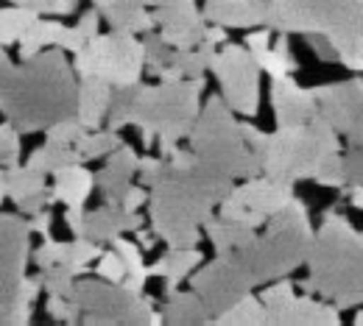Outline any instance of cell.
<instances>
[{"instance_id":"obj_35","label":"cell","mask_w":363,"mask_h":326,"mask_svg":"<svg viewBox=\"0 0 363 326\" xmlns=\"http://www.w3.org/2000/svg\"><path fill=\"white\" fill-rule=\"evenodd\" d=\"M140 84H143V81H140ZM140 84H129V87H115V95H112V106H109V115H106V123H109V129L121 132V129L132 126Z\"/></svg>"},{"instance_id":"obj_6","label":"cell","mask_w":363,"mask_h":326,"mask_svg":"<svg viewBox=\"0 0 363 326\" xmlns=\"http://www.w3.org/2000/svg\"><path fill=\"white\" fill-rule=\"evenodd\" d=\"M238 112L224 100V95L207 98L201 115L190 132V151L210 168L227 173L232 179H252L263 173L260 153L243 137V123Z\"/></svg>"},{"instance_id":"obj_53","label":"cell","mask_w":363,"mask_h":326,"mask_svg":"<svg viewBox=\"0 0 363 326\" xmlns=\"http://www.w3.org/2000/svg\"><path fill=\"white\" fill-rule=\"evenodd\" d=\"M9 198V168H0V206Z\"/></svg>"},{"instance_id":"obj_39","label":"cell","mask_w":363,"mask_h":326,"mask_svg":"<svg viewBox=\"0 0 363 326\" xmlns=\"http://www.w3.org/2000/svg\"><path fill=\"white\" fill-rule=\"evenodd\" d=\"M76 274L67 271L65 265H50V268H40V281L48 293H56V296H67L73 293V284H76Z\"/></svg>"},{"instance_id":"obj_49","label":"cell","mask_w":363,"mask_h":326,"mask_svg":"<svg viewBox=\"0 0 363 326\" xmlns=\"http://www.w3.org/2000/svg\"><path fill=\"white\" fill-rule=\"evenodd\" d=\"M28 223H31V229H34V234H43V237H48L50 234V223H53V215H50V209H40L37 215H31L28 218Z\"/></svg>"},{"instance_id":"obj_5","label":"cell","mask_w":363,"mask_h":326,"mask_svg":"<svg viewBox=\"0 0 363 326\" xmlns=\"http://www.w3.org/2000/svg\"><path fill=\"white\" fill-rule=\"evenodd\" d=\"M316 229L311 223L308 204L296 195L269 218L266 232L257 234L246 248H240V260L249 268L257 284L285 279L296 268L308 265Z\"/></svg>"},{"instance_id":"obj_38","label":"cell","mask_w":363,"mask_h":326,"mask_svg":"<svg viewBox=\"0 0 363 326\" xmlns=\"http://www.w3.org/2000/svg\"><path fill=\"white\" fill-rule=\"evenodd\" d=\"M20 129L9 120L0 123V168H14L20 165V153H23V142H20Z\"/></svg>"},{"instance_id":"obj_10","label":"cell","mask_w":363,"mask_h":326,"mask_svg":"<svg viewBox=\"0 0 363 326\" xmlns=\"http://www.w3.org/2000/svg\"><path fill=\"white\" fill-rule=\"evenodd\" d=\"M73 67L82 76H98L112 87H129L143 81L145 47L137 34L109 31L92 37L79 53H73Z\"/></svg>"},{"instance_id":"obj_54","label":"cell","mask_w":363,"mask_h":326,"mask_svg":"<svg viewBox=\"0 0 363 326\" xmlns=\"http://www.w3.org/2000/svg\"><path fill=\"white\" fill-rule=\"evenodd\" d=\"M355 326H363V313H358V315H355Z\"/></svg>"},{"instance_id":"obj_2","label":"cell","mask_w":363,"mask_h":326,"mask_svg":"<svg viewBox=\"0 0 363 326\" xmlns=\"http://www.w3.org/2000/svg\"><path fill=\"white\" fill-rule=\"evenodd\" d=\"M62 47H45L23 64L0 62V115L23 134L79 117V73Z\"/></svg>"},{"instance_id":"obj_25","label":"cell","mask_w":363,"mask_h":326,"mask_svg":"<svg viewBox=\"0 0 363 326\" xmlns=\"http://www.w3.org/2000/svg\"><path fill=\"white\" fill-rule=\"evenodd\" d=\"M204 262V254L196 248V245H187V248H168L151 268L148 274L151 276H160L165 281V296L179 290V284L184 279H190V274Z\"/></svg>"},{"instance_id":"obj_20","label":"cell","mask_w":363,"mask_h":326,"mask_svg":"<svg viewBox=\"0 0 363 326\" xmlns=\"http://www.w3.org/2000/svg\"><path fill=\"white\" fill-rule=\"evenodd\" d=\"M143 223H145V218L140 212L123 209V204H104L98 209L84 212V232H82V237L104 245V243H112L121 234L143 229Z\"/></svg>"},{"instance_id":"obj_17","label":"cell","mask_w":363,"mask_h":326,"mask_svg":"<svg viewBox=\"0 0 363 326\" xmlns=\"http://www.w3.org/2000/svg\"><path fill=\"white\" fill-rule=\"evenodd\" d=\"M272 109L277 129L305 126L318 117V98L313 90L299 87L291 76L272 78Z\"/></svg>"},{"instance_id":"obj_26","label":"cell","mask_w":363,"mask_h":326,"mask_svg":"<svg viewBox=\"0 0 363 326\" xmlns=\"http://www.w3.org/2000/svg\"><path fill=\"white\" fill-rule=\"evenodd\" d=\"M162 318L165 324L174 326H196V324H210L213 313L204 304V298L196 290H174L165 296L162 304Z\"/></svg>"},{"instance_id":"obj_30","label":"cell","mask_w":363,"mask_h":326,"mask_svg":"<svg viewBox=\"0 0 363 326\" xmlns=\"http://www.w3.org/2000/svg\"><path fill=\"white\" fill-rule=\"evenodd\" d=\"M263 304H266V313H269V324L272 326H288L291 324V313H294V304H296V293H294V281L277 279L269 281V287L260 293Z\"/></svg>"},{"instance_id":"obj_48","label":"cell","mask_w":363,"mask_h":326,"mask_svg":"<svg viewBox=\"0 0 363 326\" xmlns=\"http://www.w3.org/2000/svg\"><path fill=\"white\" fill-rule=\"evenodd\" d=\"M65 223L73 237H82L84 232V206H65Z\"/></svg>"},{"instance_id":"obj_16","label":"cell","mask_w":363,"mask_h":326,"mask_svg":"<svg viewBox=\"0 0 363 326\" xmlns=\"http://www.w3.org/2000/svg\"><path fill=\"white\" fill-rule=\"evenodd\" d=\"M154 20L160 25V37L179 50L201 45L207 37V17L196 6V0H174V3L157 6Z\"/></svg>"},{"instance_id":"obj_14","label":"cell","mask_w":363,"mask_h":326,"mask_svg":"<svg viewBox=\"0 0 363 326\" xmlns=\"http://www.w3.org/2000/svg\"><path fill=\"white\" fill-rule=\"evenodd\" d=\"M291 198H294V185L260 173V176L246 179L243 185L232 187L227 198L218 204V215L246 223L252 229H260Z\"/></svg>"},{"instance_id":"obj_32","label":"cell","mask_w":363,"mask_h":326,"mask_svg":"<svg viewBox=\"0 0 363 326\" xmlns=\"http://www.w3.org/2000/svg\"><path fill=\"white\" fill-rule=\"evenodd\" d=\"M257 64L263 67V73H269L272 78H282V76H291L296 73V56L291 53V45H288V34H279V40L274 42L272 47L266 50H257L255 53Z\"/></svg>"},{"instance_id":"obj_18","label":"cell","mask_w":363,"mask_h":326,"mask_svg":"<svg viewBox=\"0 0 363 326\" xmlns=\"http://www.w3.org/2000/svg\"><path fill=\"white\" fill-rule=\"evenodd\" d=\"M140 170V156L129 142H121L104 162V168L95 173L98 190L104 192L106 204H121L129 187L135 185V176Z\"/></svg>"},{"instance_id":"obj_28","label":"cell","mask_w":363,"mask_h":326,"mask_svg":"<svg viewBox=\"0 0 363 326\" xmlns=\"http://www.w3.org/2000/svg\"><path fill=\"white\" fill-rule=\"evenodd\" d=\"M204 234L210 237V243L216 245L218 254H227V251H240V248H246V245L257 237V229L218 215V218H210V221L204 223Z\"/></svg>"},{"instance_id":"obj_11","label":"cell","mask_w":363,"mask_h":326,"mask_svg":"<svg viewBox=\"0 0 363 326\" xmlns=\"http://www.w3.org/2000/svg\"><path fill=\"white\" fill-rule=\"evenodd\" d=\"M311 34H324L347 70L363 73V0H296Z\"/></svg>"},{"instance_id":"obj_55","label":"cell","mask_w":363,"mask_h":326,"mask_svg":"<svg viewBox=\"0 0 363 326\" xmlns=\"http://www.w3.org/2000/svg\"><path fill=\"white\" fill-rule=\"evenodd\" d=\"M6 59H9V56H6V47L0 45V62H6Z\"/></svg>"},{"instance_id":"obj_19","label":"cell","mask_w":363,"mask_h":326,"mask_svg":"<svg viewBox=\"0 0 363 326\" xmlns=\"http://www.w3.org/2000/svg\"><path fill=\"white\" fill-rule=\"evenodd\" d=\"M48 176L45 170L34 168V165H14L9 168V198L17 204V209L23 215H37L40 209L50 206V190H48Z\"/></svg>"},{"instance_id":"obj_12","label":"cell","mask_w":363,"mask_h":326,"mask_svg":"<svg viewBox=\"0 0 363 326\" xmlns=\"http://www.w3.org/2000/svg\"><path fill=\"white\" fill-rule=\"evenodd\" d=\"M213 76L221 87V95L240 117H255L260 112V76L255 53L246 45H224L213 59Z\"/></svg>"},{"instance_id":"obj_31","label":"cell","mask_w":363,"mask_h":326,"mask_svg":"<svg viewBox=\"0 0 363 326\" xmlns=\"http://www.w3.org/2000/svg\"><path fill=\"white\" fill-rule=\"evenodd\" d=\"M213 324H218V326H266L269 324V313H266L263 298H257V296L249 293L246 298H240L238 304H232L227 313L216 315Z\"/></svg>"},{"instance_id":"obj_15","label":"cell","mask_w":363,"mask_h":326,"mask_svg":"<svg viewBox=\"0 0 363 326\" xmlns=\"http://www.w3.org/2000/svg\"><path fill=\"white\" fill-rule=\"evenodd\" d=\"M313 93L321 117L350 142H363V78L324 84Z\"/></svg>"},{"instance_id":"obj_9","label":"cell","mask_w":363,"mask_h":326,"mask_svg":"<svg viewBox=\"0 0 363 326\" xmlns=\"http://www.w3.org/2000/svg\"><path fill=\"white\" fill-rule=\"evenodd\" d=\"M70 298L82 310V324L90 326H143L165 324L162 313L154 310V301L145 293H132L123 284L106 279H76Z\"/></svg>"},{"instance_id":"obj_40","label":"cell","mask_w":363,"mask_h":326,"mask_svg":"<svg viewBox=\"0 0 363 326\" xmlns=\"http://www.w3.org/2000/svg\"><path fill=\"white\" fill-rule=\"evenodd\" d=\"M101 279L106 281H115V284H123V279L129 276V268H126V262H123V257L112 248V251H104L98 260H95V268H92Z\"/></svg>"},{"instance_id":"obj_36","label":"cell","mask_w":363,"mask_h":326,"mask_svg":"<svg viewBox=\"0 0 363 326\" xmlns=\"http://www.w3.org/2000/svg\"><path fill=\"white\" fill-rule=\"evenodd\" d=\"M143 47H145V70H148L151 76H157V78H160V76L171 67L177 47L168 45V42H165L160 34H154V31L143 34Z\"/></svg>"},{"instance_id":"obj_13","label":"cell","mask_w":363,"mask_h":326,"mask_svg":"<svg viewBox=\"0 0 363 326\" xmlns=\"http://www.w3.org/2000/svg\"><path fill=\"white\" fill-rule=\"evenodd\" d=\"M255 287H257V281L249 274V268L243 265L238 251L218 254L213 262H207L204 268L190 274V290H196L204 298L213 318L227 313L240 298H246Z\"/></svg>"},{"instance_id":"obj_3","label":"cell","mask_w":363,"mask_h":326,"mask_svg":"<svg viewBox=\"0 0 363 326\" xmlns=\"http://www.w3.org/2000/svg\"><path fill=\"white\" fill-rule=\"evenodd\" d=\"M305 293L321 296L341 310L363 304V232H358L347 215L327 209L313 237L308 257Z\"/></svg>"},{"instance_id":"obj_22","label":"cell","mask_w":363,"mask_h":326,"mask_svg":"<svg viewBox=\"0 0 363 326\" xmlns=\"http://www.w3.org/2000/svg\"><path fill=\"white\" fill-rule=\"evenodd\" d=\"M272 0H204L201 11L207 23L224 28H255L266 25Z\"/></svg>"},{"instance_id":"obj_41","label":"cell","mask_w":363,"mask_h":326,"mask_svg":"<svg viewBox=\"0 0 363 326\" xmlns=\"http://www.w3.org/2000/svg\"><path fill=\"white\" fill-rule=\"evenodd\" d=\"M313 182L321 187H330V190H344V187H347V176H344V153H341V151L333 153V156L318 168V173Z\"/></svg>"},{"instance_id":"obj_44","label":"cell","mask_w":363,"mask_h":326,"mask_svg":"<svg viewBox=\"0 0 363 326\" xmlns=\"http://www.w3.org/2000/svg\"><path fill=\"white\" fill-rule=\"evenodd\" d=\"M344 176L347 187L363 185V142H350V148L344 151Z\"/></svg>"},{"instance_id":"obj_47","label":"cell","mask_w":363,"mask_h":326,"mask_svg":"<svg viewBox=\"0 0 363 326\" xmlns=\"http://www.w3.org/2000/svg\"><path fill=\"white\" fill-rule=\"evenodd\" d=\"M243 45L249 47L252 53L272 47V28L266 25V28H260V31H249V34H246V40H243Z\"/></svg>"},{"instance_id":"obj_27","label":"cell","mask_w":363,"mask_h":326,"mask_svg":"<svg viewBox=\"0 0 363 326\" xmlns=\"http://www.w3.org/2000/svg\"><path fill=\"white\" fill-rule=\"evenodd\" d=\"M288 326H341V307L327 298L318 301L313 293H302L296 296Z\"/></svg>"},{"instance_id":"obj_23","label":"cell","mask_w":363,"mask_h":326,"mask_svg":"<svg viewBox=\"0 0 363 326\" xmlns=\"http://www.w3.org/2000/svg\"><path fill=\"white\" fill-rule=\"evenodd\" d=\"M95 187H98L95 173L84 168V162L67 165V168H59V170L53 173L50 201H53V204H65V206H84V204L90 201Z\"/></svg>"},{"instance_id":"obj_24","label":"cell","mask_w":363,"mask_h":326,"mask_svg":"<svg viewBox=\"0 0 363 326\" xmlns=\"http://www.w3.org/2000/svg\"><path fill=\"white\" fill-rule=\"evenodd\" d=\"M115 87L98 76L79 78V120L84 129H101V123L109 115Z\"/></svg>"},{"instance_id":"obj_52","label":"cell","mask_w":363,"mask_h":326,"mask_svg":"<svg viewBox=\"0 0 363 326\" xmlns=\"http://www.w3.org/2000/svg\"><path fill=\"white\" fill-rule=\"evenodd\" d=\"M347 195H350V204H352L355 209H363V185L347 187Z\"/></svg>"},{"instance_id":"obj_37","label":"cell","mask_w":363,"mask_h":326,"mask_svg":"<svg viewBox=\"0 0 363 326\" xmlns=\"http://www.w3.org/2000/svg\"><path fill=\"white\" fill-rule=\"evenodd\" d=\"M112 248L123 257V262H126V268H129V276L143 279V281L151 279V274H148V268H145V262H143V245H140V243H132V240H126V237L121 234V237L112 240Z\"/></svg>"},{"instance_id":"obj_29","label":"cell","mask_w":363,"mask_h":326,"mask_svg":"<svg viewBox=\"0 0 363 326\" xmlns=\"http://www.w3.org/2000/svg\"><path fill=\"white\" fill-rule=\"evenodd\" d=\"M65 31H67V25L59 23L56 17H40V20L23 34V40L17 42V45H20V59L26 62V59H34L37 53H43L45 47H59L62 45Z\"/></svg>"},{"instance_id":"obj_1","label":"cell","mask_w":363,"mask_h":326,"mask_svg":"<svg viewBox=\"0 0 363 326\" xmlns=\"http://www.w3.org/2000/svg\"><path fill=\"white\" fill-rule=\"evenodd\" d=\"M232 187V176L201 162L190 148H177L148 187V223L168 248L199 245L201 226Z\"/></svg>"},{"instance_id":"obj_50","label":"cell","mask_w":363,"mask_h":326,"mask_svg":"<svg viewBox=\"0 0 363 326\" xmlns=\"http://www.w3.org/2000/svg\"><path fill=\"white\" fill-rule=\"evenodd\" d=\"M207 42H213V45H227V28L224 25H207V37H204Z\"/></svg>"},{"instance_id":"obj_34","label":"cell","mask_w":363,"mask_h":326,"mask_svg":"<svg viewBox=\"0 0 363 326\" xmlns=\"http://www.w3.org/2000/svg\"><path fill=\"white\" fill-rule=\"evenodd\" d=\"M121 137H118V132L115 129H87L79 142H76V151H79V159L82 162H92V159H106L118 145H121Z\"/></svg>"},{"instance_id":"obj_42","label":"cell","mask_w":363,"mask_h":326,"mask_svg":"<svg viewBox=\"0 0 363 326\" xmlns=\"http://www.w3.org/2000/svg\"><path fill=\"white\" fill-rule=\"evenodd\" d=\"M48 315L59 324H79L82 321V310L76 307L73 298L67 296H56V293H48V304H45Z\"/></svg>"},{"instance_id":"obj_4","label":"cell","mask_w":363,"mask_h":326,"mask_svg":"<svg viewBox=\"0 0 363 326\" xmlns=\"http://www.w3.org/2000/svg\"><path fill=\"white\" fill-rule=\"evenodd\" d=\"M207 78H179L160 81L157 87L140 84L132 126L140 132L145 151L160 145V156H171L179 140L190 137L199 115H201V93Z\"/></svg>"},{"instance_id":"obj_43","label":"cell","mask_w":363,"mask_h":326,"mask_svg":"<svg viewBox=\"0 0 363 326\" xmlns=\"http://www.w3.org/2000/svg\"><path fill=\"white\" fill-rule=\"evenodd\" d=\"M9 3L23 6V8H34L43 17H65V14H73L79 8V0H9Z\"/></svg>"},{"instance_id":"obj_46","label":"cell","mask_w":363,"mask_h":326,"mask_svg":"<svg viewBox=\"0 0 363 326\" xmlns=\"http://www.w3.org/2000/svg\"><path fill=\"white\" fill-rule=\"evenodd\" d=\"M121 204H123V209H129V212H140V206H148V187L140 185V182L132 185Z\"/></svg>"},{"instance_id":"obj_45","label":"cell","mask_w":363,"mask_h":326,"mask_svg":"<svg viewBox=\"0 0 363 326\" xmlns=\"http://www.w3.org/2000/svg\"><path fill=\"white\" fill-rule=\"evenodd\" d=\"M305 40H308L311 50L316 53L321 62H338V50L330 42V37H324V34H308Z\"/></svg>"},{"instance_id":"obj_7","label":"cell","mask_w":363,"mask_h":326,"mask_svg":"<svg viewBox=\"0 0 363 326\" xmlns=\"http://www.w3.org/2000/svg\"><path fill=\"white\" fill-rule=\"evenodd\" d=\"M338 151V132L318 112V117L305 126L277 129L274 134H269L260 148V165L266 176L296 185L316 179L318 168Z\"/></svg>"},{"instance_id":"obj_21","label":"cell","mask_w":363,"mask_h":326,"mask_svg":"<svg viewBox=\"0 0 363 326\" xmlns=\"http://www.w3.org/2000/svg\"><path fill=\"white\" fill-rule=\"evenodd\" d=\"M92 6L101 11L104 23H109L112 31L123 34H148L154 31V8L148 0H90Z\"/></svg>"},{"instance_id":"obj_51","label":"cell","mask_w":363,"mask_h":326,"mask_svg":"<svg viewBox=\"0 0 363 326\" xmlns=\"http://www.w3.org/2000/svg\"><path fill=\"white\" fill-rule=\"evenodd\" d=\"M135 234H137V243H140V245H143L145 251H151V248L157 245V240H160V237H157V232H154V229H151V232H145V229H137Z\"/></svg>"},{"instance_id":"obj_8","label":"cell","mask_w":363,"mask_h":326,"mask_svg":"<svg viewBox=\"0 0 363 326\" xmlns=\"http://www.w3.org/2000/svg\"><path fill=\"white\" fill-rule=\"evenodd\" d=\"M31 223L23 215L0 212V326L31 324L34 301L23 296L31 262Z\"/></svg>"},{"instance_id":"obj_33","label":"cell","mask_w":363,"mask_h":326,"mask_svg":"<svg viewBox=\"0 0 363 326\" xmlns=\"http://www.w3.org/2000/svg\"><path fill=\"white\" fill-rule=\"evenodd\" d=\"M43 14H37L34 8H23V6H9L0 8V45H17L23 40V34L40 20Z\"/></svg>"}]
</instances>
